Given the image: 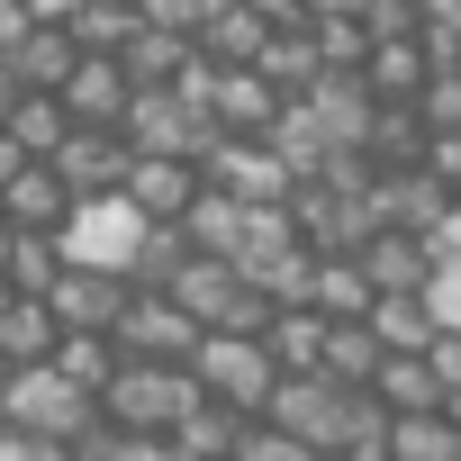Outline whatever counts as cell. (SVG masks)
<instances>
[{"mask_svg":"<svg viewBox=\"0 0 461 461\" xmlns=\"http://www.w3.org/2000/svg\"><path fill=\"white\" fill-rule=\"evenodd\" d=\"M199 398H208L199 362H127V371L109 380V416H127L136 434H163V443H172V425H181Z\"/></svg>","mask_w":461,"mask_h":461,"instance_id":"obj_1","label":"cell"},{"mask_svg":"<svg viewBox=\"0 0 461 461\" xmlns=\"http://www.w3.org/2000/svg\"><path fill=\"white\" fill-rule=\"evenodd\" d=\"M199 380L226 398V407H245V416H263L272 398H281V353H272V335H236V326H208V344H199Z\"/></svg>","mask_w":461,"mask_h":461,"instance_id":"obj_2","label":"cell"},{"mask_svg":"<svg viewBox=\"0 0 461 461\" xmlns=\"http://www.w3.org/2000/svg\"><path fill=\"white\" fill-rule=\"evenodd\" d=\"M127 136L154 145V154H208L226 127H217V100L190 91V82H145L136 109H127Z\"/></svg>","mask_w":461,"mask_h":461,"instance_id":"obj_3","label":"cell"},{"mask_svg":"<svg viewBox=\"0 0 461 461\" xmlns=\"http://www.w3.org/2000/svg\"><path fill=\"white\" fill-rule=\"evenodd\" d=\"M109 398L100 389H82L64 362H28V371H0V416H28V425H46V434H82L91 416H100Z\"/></svg>","mask_w":461,"mask_h":461,"instance_id":"obj_4","label":"cell"},{"mask_svg":"<svg viewBox=\"0 0 461 461\" xmlns=\"http://www.w3.org/2000/svg\"><path fill=\"white\" fill-rule=\"evenodd\" d=\"M118 344H127V362H199L208 317H199L181 290H136L127 317H118Z\"/></svg>","mask_w":461,"mask_h":461,"instance_id":"obj_5","label":"cell"},{"mask_svg":"<svg viewBox=\"0 0 461 461\" xmlns=\"http://www.w3.org/2000/svg\"><path fill=\"white\" fill-rule=\"evenodd\" d=\"M0 217L10 226H73L82 217V190L55 154H19V145H0Z\"/></svg>","mask_w":461,"mask_h":461,"instance_id":"obj_6","label":"cell"},{"mask_svg":"<svg viewBox=\"0 0 461 461\" xmlns=\"http://www.w3.org/2000/svg\"><path fill=\"white\" fill-rule=\"evenodd\" d=\"M199 163H208L217 190H236V199H254V208H263V199H290V190L308 181V172L281 154V136H217Z\"/></svg>","mask_w":461,"mask_h":461,"instance_id":"obj_7","label":"cell"},{"mask_svg":"<svg viewBox=\"0 0 461 461\" xmlns=\"http://www.w3.org/2000/svg\"><path fill=\"white\" fill-rule=\"evenodd\" d=\"M46 299L64 308V326H118L127 299H136V272H127V263H100V254H73Z\"/></svg>","mask_w":461,"mask_h":461,"instance_id":"obj_8","label":"cell"},{"mask_svg":"<svg viewBox=\"0 0 461 461\" xmlns=\"http://www.w3.org/2000/svg\"><path fill=\"white\" fill-rule=\"evenodd\" d=\"M136 64L127 55H109V46H82V64H73V82H64V100H73V118L82 127H127V109H136Z\"/></svg>","mask_w":461,"mask_h":461,"instance_id":"obj_9","label":"cell"},{"mask_svg":"<svg viewBox=\"0 0 461 461\" xmlns=\"http://www.w3.org/2000/svg\"><path fill=\"white\" fill-rule=\"evenodd\" d=\"M127 199H136V217H190V208L208 199V163H199V154H154V145H136Z\"/></svg>","mask_w":461,"mask_h":461,"instance_id":"obj_10","label":"cell"},{"mask_svg":"<svg viewBox=\"0 0 461 461\" xmlns=\"http://www.w3.org/2000/svg\"><path fill=\"white\" fill-rule=\"evenodd\" d=\"M73 100L64 91H37V82H0V145H19V154H64L73 136Z\"/></svg>","mask_w":461,"mask_h":461,"instance_id":"obj_11","label":"cell"},{"mask_svg":"<svg viewBox=\"0 0 461 461\" xmlns=\"http://www.w3.org/2000/svg\"><path fill=\"white\" fill-rule=\"evenodd\" d=\"M55 163L73 172V190H82V208H91V199H118V190H127V172H136V136H127V127H73Z\"/></svg>","mask_w":461,"mask_h":461,"instance_id":"obj_12","label":"cell"},{"mask_svg":"<svg viewBox=\"0 0 461 461\" xmlns=\"http://www.w3.org/2000/svg\"><path fill=\"white\" fill-rule=\"evenodd\" d=\"M64 353V308L46 290H0V371H28Z\"/></svg>","mask_w":461,"mask_h":461,"instance_id":"obj_13","label":"cell"},{"mask_svg":"<svg viewBox=\"0 0 461 461\" xmlns=\"http://www.w3.org/2000/svg\"><path fill=\"white\" fill-rule=\"evenodd\" d=\"M362 263H371V281H380V290H434V281H443V245L425 236V226H398V217H380V226H371Z\"/></svg>","mask_w":461,"mask_h":461,"instance_id":"obj_14","label":"cell"},{"mask_svg":"<svg viewBox=\"0 0 461 461\" xmlns=\"http://www.w3.org/2000/svg\"><path fill=\"white\" fill-rule=\"evenodd\" d=\"M208 100H217V127H226V136H272L281 109H290V91H281L263 64H226Z\"/></svg>","mask_w":461,"mask_h":461,"instance_id":"obj_15","label":"cell"},{"mask_svg":"<svg viewBox=\"0 0 461 461\" xmlns=\"http://www.w3.org/2000/svg\"><path fill=\"white\" fill-rule=\"evenodd\" d=\"M73 64H82V37H73V28H55V19H37L28 37H10V46H0V82L64 91V82H73Z\"/></svg>","mask_w":461,"mask_h":461,"instance_id":"obj_16","label":"cell"},{"mask_svg":"<svg viewBox=\"0 0 461 461\" xmlns=\"http://www.w3.org/2000/svg\"><path fill=\"white\" fill-rule=\"evenodd\" d=\"M380 190V217H398V226H425V236H434V226L461 208V190L434 172V163H398V172H380L371 181Z\"/></svg>","mask_w":461,"mask_h":461,"instance_id":"obj_17","label":"cell"},{"mask_svg":"<svg viewBox=\"0 0 461 461\" xmlns=\"http://www.w3.org/2000/svg\"><path fill=\"white\" fill-rule=\"evenodd\" d=\"M64 263H73L64 226H10V236H0V290H55Z\"/></svg>","mask_w":461,"mask_h":461,"instance_id":"obj_18","label":"cell"},{"mask_svg":"<svg viewBox=\"0 0 461 461\" xmlns=\"http://www.w3.org/2000/svg\"><path fill=\"white\" fill-rule=\"evenodd\" d=\"M245 452V407H226L217 389L172 425V461H236Z\"/></svg>","mask_w":461,"mask_h":461,"instance_id":"obj_19","label":"cell"},{"mask_svg":"<svg viewBox=\"0 0 461 461\" xmlns=\"http://www.w3.org/2000/svg\"><path fill=\"white\" fill-rule=\"evenodd\" d=\"M263 46H272V19L254 10V0H226V10L199 28V55L226 73V64H263Z\"/></svg>","mask_w":461,"mask_h":461,"instance_id":"obj_20","label":"cell"},{"mask_svg":"<svg viewBox=\"0 0 461 461\" xmlns=\"http://www.w3.org/2000/svg\"><path fill=\"white\" fill-rule=\"evenodd\" d=\"M371 326L389 335V353H434V335H443V299H434V290H380Z\"/></svg>","mask_w":461,"mask_h":461,"instance_id":"obj_21","label":"cell"},{"mask_svg":"<svg viewBox=\"0 0 461 461\" xmlns=\"http://www.w3.org/2000/svg\"><path fill=\"white\" fill-rule=\"evenodd\" d=\"M326 64H335V55H326L317 28H272V46H263V73H272L290 100H308V91L326 82Z\"/></svg>","mask_w":461,"mask_h":461,"instance_id":"obj_22","label":"cell"},{"mask_svg":"<svg viewBox=\"0 0 461 461\" xmlns=\"http://www.w3.org/2000/svg\"><path fill=\"white\" fill-rule=\"evenodd\" d=\"M326 344H335V317H326L317 299H290V308L272 317V353H281V371H317Z\"/></svg>","mask_w":461,"mask_h":461,"instance_id":"obj_23","label":"cell"},{"mask_svg":"<svg viewBox=\"0 0 461 461\" xmlns=\"http://www.w3.org/2000/svg\"><path fill=\"white\" fill-rule=\"evenodd\" d=\"M425 82H434V46H425V37H380L371 91H380V100H425Z\"/></svg>","mask_w":461,"mask_h":461,"instance_id":"obj_24","label":"cell"},{"mask_svg":"<svg viewBox=\"0 0 461 461\" xmlns=\"http://www.w3.org/2000/svg\"><path fill=\"white\" fill-rule=\"evenodd\" d=\"M317 308H326V317H371V308H380L371 263H362V254H326V263H317Z\"/></svg>","mask_w":461,"mask_h":461,"instance_id":"obj_25","label":"cell"},{"mask_svg":"<svg viewBox=\"0 0 461 461\" xmlns=\"http://www.w3.org/2000/svg\"><path fill=\"white\" fill-rule=\"evenodd\" d=\"M371 389H380L398 416H416V407H443V398H452V389H443V371H434V353H389Z\"/></svg>","mask_w":461,"mask_h":461,"instance_id":"obj_26","label":"cell"},{"mask_svg":"<svg viewBox=\"0 0 461 461\" xmlns=\"http://www.w3.org/2000/svg\"><path fill=\"white\" fill-rule=\"evenodd\" d=\"M389 461H461V416H452V398H443V407H416V416H398V443H389Z\"/></svg>","mask_w":461,"mask_h":461,"instance_id":"obj_27","label":"cell"},{"mask_svg":"<svg viewBox=\"0 0 461 461\" xmlns=\"http://www.w3.org/2000/svg\"><path fill=\"white\" fill-rule=\"evenodd\" d=\"M317 37L335 64H371L380 55V19H371V0H326L317 10Z\"/></svg>","mask_w":461,"mask_h":461,"instance_id":"obj_28","label":"cell"},{"mask_svg":"<svg viewBox=\"0 0 461 461\" xmlns=\"http://www.w3.org/2000/svg\"><path fill=\"white\" fill-rule=\"evenodd\" d=\"M172 290H181V299H190V308L217 326V317H226V299L245 290V263H236V254H208V245H199V254H190V272H181Z\"/></svg>","mask_w":461,"mask_h":461,"instance_id":"obj_29","label":"cell"},{"mask_svg":"<svg viewBox=\"0 0 461 461\" xmlns=\"http://www.w3.org/2000/svg\"><path fill=\"white\" fill-rule=\"evenodd\" d=\"M145 19H154V0H91V10L73 19V37H82V46H109V55H127Z\"/></svg>","mask_w":461,"mask_h":461,"instance_id":"obj_30","label":"cell"},{"mask_svg":"<svg viewBox=\"0 0 461 461\" xmlns=\"http://www.w3.org/2000/svg\"><path fill=\"white\" fill-rule=\"evenodd\" d=\"M434 127H461V64H434V82H425V100H416Z\"/></svg>","mask_w":461,"mask_h":461,"instance_id":"obj_31","label":"cell"},{"mask_svg":"<svg viewBox=\"0 0 461 461\" xmlns=\"http://www.w3.org/2000/svg\"><path fill=\"white\" fill-rule=\"evenodd\" d=\"M380 37H425V0H371Z\"/></svg>","mask_w":461,"mask_h":461,"instance_id":"obj_32","label":"cell"},{"mask_svg":"<svg viewBox=\"0 0 461 461\" xmlns=\"http://www.w3.org/2000/svg\"><path fill=\"white\" fill-rule=\"evenodd\" d=\"M254 10H263L272 28H317V10H326V0H254Z\"/></svg>","mask_w":461,"mask_h":461,"instance_id":"obj_33","label":"cell"},{"mask_svg":"<svg viewBox=\"0 0 461 461\" xmlns=\"http://www.w3.org/2000/svg\"><path fill=\"white\" fill-rule=\"evenodd\" d=\"M82 10H91V0H37V19H55V28H73Z\"/></svg>","mask_w":461,"mask_h":461,"instance_id":"obj_34","label":"cell"}]
</instances>
